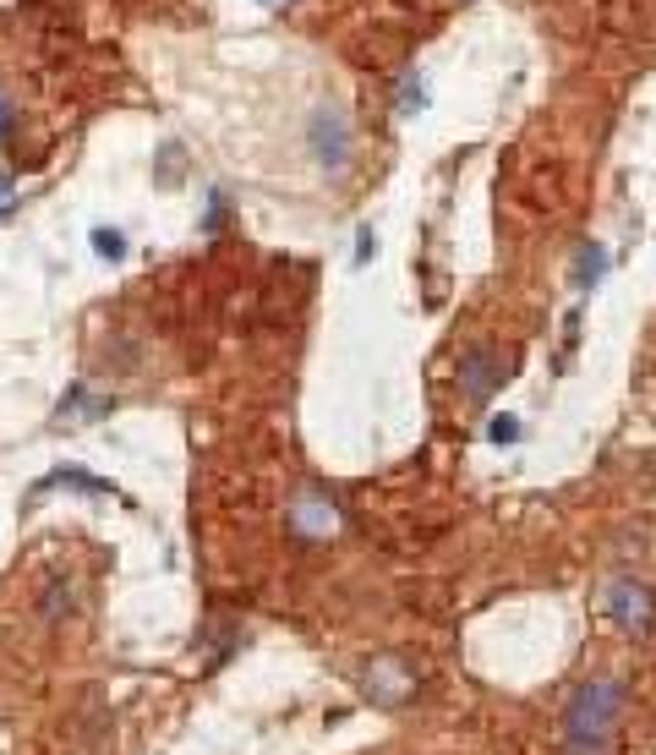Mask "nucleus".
I'll use <instances>...</instances> for the list:
<instances>
[{"mask_svg":"<svg viewBox=\"0 0 656 755\" xmlns=\"http://www.w3.org/2000/svg\"><path fill=\"white\" fill-rule=\"evenodd\" d=\"M624 712H629V684L618 673L585 679L564 712V745H558V755H613Z\"/></svg>","mask_w":656,"mask_h":755,"instance_id":"1","label":"nucleus"},{"mask_svg":"<svg viewBox=\"0 0 656 755\" xmlns=\"http://www.w3.org/2000/svg\"><path fill=\"white\" fill-rule=\"evenodd\" d=\"M307 143H312V159H318L328 176H345L350 154H356V132H350L345 104L323 99L318 110H312V121H307Z\"/></svg>","mask_w":656,"mask_h":755,"instance_id":"2","label":"nucleus"},{"mask_svg":"<svg viewBox=\"0 0 656 755\" xmlns=\"http://www.w3.org/2000/svg\"><path fill=\"white\" fill-rule=\"evenodd\" d=\"M607 613H613L635 641H651L656 635V597L640 580H613V586H607Z\"/></svg>","mask_w":656,"mask_h":755,"instance_id":"3","label":"nucleus"},{"mask_svg":"<svg viewBox=\"0 0 656 755\" xmlns=\"http://www.w3.org/2000/svg\"><path fill=\"white\" fill-rule=\"evenodd\" d=\"M290 531H296L301 542H323L339 531V509L334 498L323 493V487H301L296 498H290Z\"/></svg>","mask_w":656,"mask_h":755,"instance_id":"4","label":"nucleus"},{"mask_svg":"<svg viewBox=\"0 0 656 755\" xmlns=\"http://www.w3.org/2000/svg\"><path fill=\"white\" fill-rule=\"evenodd\" d=\"M498 383H503V356L492 351V345H476V351L460 362V389H465V400H471V405H487Z\"/></svg>","mask_w":656,"mask_h":755,"instance_id":"5","label":"nucleus"},{"mask_svg":"<svg viewBox=\"0 0 656 755\" xmlns=\"http://www.w3.org/2000/svg\"><path fill=\"white\" fill-rule=\"evenodd\" d=\"M367 690H378V701H400V695H410V679L394 668V662H383V668L367 679Z\"/></svg>","mask_w":656,"mask_h":755,"instance_id":"6","label":"nucleus"},{"mask_svg":"<svg viewBox=\"0 0 656 755\" xmlns=\"http://www.w3.org/2000/svg\"><path fill=\"white\" fill-rule=\"evenodd\" d=\"M93 252L110 258V263H121L126 258V236H121V230H110V225H99V230H93Z\"/></svg>","mask_w":656,"mask_h":755,"instance_id":"7","label":"nucleus"},{"mask_svg":"<svg viewBox=\"0 0 656 755\" xmlns=\"http://www.w3.org/2000/svg\"><path fill=\"white\" fill-rule=\"evenodd\" d=\"M11 132H17V104H11L6 94H0V143H6Z\"/></svg>","mask_w":656,"mask_h":755,"instance_id":"8","label":"nucleus"}]
</instances>
